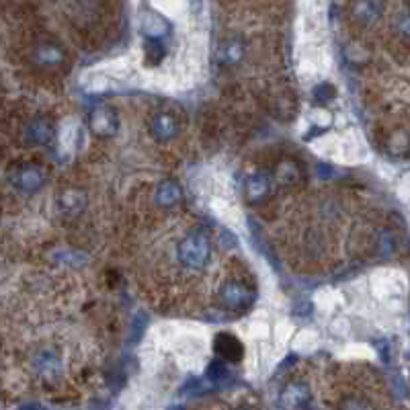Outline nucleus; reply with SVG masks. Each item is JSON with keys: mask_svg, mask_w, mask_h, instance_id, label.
<instances>
[{"mask_svg": "<svg viewBox=\"0 0 410 410\" xmlns=\"http://www.w3.org/2000/svg\"><path fill=\"white\" fill-rule=\"evenodd\" d=\"M179 257L187 267H202L209 259V240L204 232H193L189 234L181 248H179Z\"/></svg>", "mask_w": 410, "mask_h": 410, "instance_id": "1", "label": "nucleus"}, {"mask_svg": "<svg viewBox=\"0 0 410 410\" xmlns=\"http://www.w3.org/2000/svg\"><path fill=\"white\" fill-rule=\"evenodd\" d=\"M215 353L222 357V359H226L228 363H236V361H240L242 359V355H244V347H242V343L234 336V334H228V332H219L217 336H215Z\"/></svg>", "mask_w": 410, "mask_h": 410, "instance_id": "3", "label": "nucleus"}, {"mask_svg": "<svg viewBox=\"0 0 410 410\" xmlns=\"http://www.w3.org/2000/svg\"><path fill=\"white\" fill-rule=\"evenodd\" d=\"M222 302L228 310H244L250 302V292H248V288L244 283L230 281L222 290Z\"/></svg>", "mask_w": 410, "mask_h": 410, "instance_id": "5", "label": "nucleus"}, {"mask_svg": "<svg viewBox=\"0 0 410 410\" xmlns=\"http://www.w3.org/2000/svg\"><path fill=\"white\" fill-rule=\"evenodd\" d=\"M43 173L39 171V166H35V164H29V166H25V169H21V173H19V183L17 185H21L23 189H37V187H41L43 185Z\"/></svg>", "mask_w": 410, "mask_h": 410, "instance_id": "7", "label": "nucleus"}, {"mask_svg": "<svg viewBox=\"0 0 410 410\" xmlns=\"http://www.w3.org/2000/svg\"><path fill=\"white\" fill-rule=\"evenodd\" d=\"M177 129H179V125H177L175 117L169 115V113H158V115L152 119V131H154V136H156L158 140H169V138H173V136L177 133Z\"/></svg>", "mask_w": 410, "mask_h": 410, "instance_id": "6", "label": "nucleus"}, {"mask_svg": "<svg viewBox=\"0 0 410 410\" xmlns=\"http://www.w3.org/2000/svg\"><path fill=\"white\" fill-rule=\"evenodd\" d=\"M351 10H353V17L359 25L369 27L382 14V0H353Z\"/></svg>", "mask_w": 410, "mask_h": 410, "instance_id": "4", "label": "nucleus"}, {"mask_svg": "<svg viewBox=\"0 0 410 410\" xmlns=\"http://www.w3.org/2000/svg\"><path fill=\"white\" fill-rule=\"evenodd\" d=\"M89 127L95 136H113L119 127V119H117V115L111 107L102 105L91 113Z\"/></svg>", "mask_w": 410, "mask_h": 410, "instance_id": "2", "label": "nucleus"}, {"mask_svg": "<svg viewBox=\"0 0 410 410\" xmlns=\"http://www.w3.org/2000/svg\"><path fill=\"white\" fill-rule=\"evenodd\" d=\"M283 398H296L294 402H292V409H300V407H306L308 398H310V392H308V388L304 384H290L288 388H285V392H283Z\"/></svg>", "mask_w": 410, "mask_h": 410, "instance_id": "9", "label": "nucleus"}, {"mask_svg": "<svg viewBox=\"0 0 410 410\" xmlns=\"http://www.w3.org/2000/svg\"><path fill=\"white\" fill-rule=\"evenodd\" d=\"M271 189V181L269 177L265 175H255L250 181H248V187H246V193L252 202H259V199H265V195L269 193Z\"/></svg>", "mask_w": 410, "mask_h": 410, "instance_id": "8", "label": "nucleus"}, {"mask_svg": "<svg viewBox=\"0 0 410 410\" xmlns=\"http://www.w3.org/2000/svg\"><path fill=\"white\" fill-rule=\"evenodd\" d=\"M158 199L166 205L177 204L181 199V189L177 185H173V183H164L160 187V191H158Z\"/></svg>", "mask_w": 410, "mask_h": 410, "instance_id": "10", "label": "nucleus"}]
</instances>
